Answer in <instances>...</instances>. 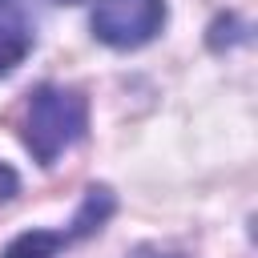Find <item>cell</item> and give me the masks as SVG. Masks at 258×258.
Segmentation results:
<instances>
[{
	"label": "cell",
	"mask_w": 258,
	"mask_h": 258,
	"mask_svg": "<svg viewBox=\"0 0 258 258\" xmlns=\"http://www.w3.org/2000/svg\"><path fill=\"white\" fill-rule=\"evenodd\" d=\"M89 129V101L77 89L64 85H40L28 93L24 105V121H20V137L28 145V153L40 165H56V157L64 149H73Z\"/></svg>",
	"instance_id": "6da1fadb"
},
{
	"label": "cell",
	"mask_w": 258,
	"mask_h": 258,
	"mask_svg": "<svg viewBox=\"0 0 258 258\" xmlns=\"http://www.w3.org/2000/svg\"><path fill=\"white\" fill-rule=\"evenodd\" d=\"M113 210H117L113 189L109 185H89L85 198H81V206H77V214H73V222L64 230H24V234H16L4 246L0 258H60V250L93 238L113 218Z\"/></svg>",
	"instance_id": "7a4b0ae2"
},
{
	"label": "cell",
	"mask_w": 258,
	"mask_h": 258,
	"mask_svg": "<svg viewBox=\"0 0 258 258\" xmlns=\"http://www.w3.org/2000/svg\"><path fill=\"white\" fill-rule=\"evenodd\" d=\"M32 16L24 0H0V77H8L28 52H32Z\"/></svg>",
	"instance_id": "277c9868"
},
{
	"label": "cell",
	"mask_w": 258,
	"mask_h": 258,
	"mask_svg": "<svg viewBox=\"0 0 258 258\" xmlns=\"http://www.w3.org/2000/svg\"><path fill=\"white\" fill-rule=\"evenodd\" d=\"M165 20H169L165 0H93L89 28L101 44H109L117 52H133V48H145L149 40H157Z\"/></svg>",
	"instance_id": "3957f363"
},
{
	"label": "cell",
	"mask_w": 258,
	"mask_h": 258,
	"mask_svg": "<svg viewBox=\"0 0 258 258\" xmlns=\"http://www.w3.org/2000/svg\"><path fill=\"white\" fill-rule=\"evenodd\" d=\"M16 189H20L16 169H12L8 161H0V198H16Z\"/></svg>",
	"instance_id": "5b68a950"
}]
</instances>
